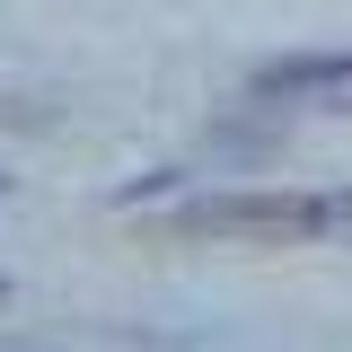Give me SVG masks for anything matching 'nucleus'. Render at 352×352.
I'll return each instance as SVG.
<instances>
[{
	"mask_svg": "<svg viewBox=\"0 0 352 352\" xmlns=\"http://www.w3.org/2000/svg\"><path fill=\"white\" fill-rule=\"evenodd\" d=\"M344 220H352L344 194H203V203H185L194 238H264V247H300Z\"/></svg>",
	"mask_w": 352,
	"mask_h": 352,
	"instance_id": "obj_1",
	"label": "nucleus"
},
{
	"mask_svg": "<svg viewBox=\"0 0 352 352\" xmlns=\"http://www.w3.org/2000/svg\"><path fill=\"white\" fill-rule=\"evenodd\" d=\"M264 106H308V115H352V53H291L256 71Z\"/></svg>",
	"mask_w": 352,
	"mask_h": 352,
	"instance_id": "obj_2",
	"label": "nucleus"
},
{
	"mask_svg": "<svg viewBox=\"0 0 352 352\" xmlns=\"http://www.w3.org/2000/svg\"><path fill=\"white\" fill-rule=\"evenodd\" d=\"M0 352H27V344H0Z\"/></svg>",
	"mask_w": 352,
	"mask_h": 352,
	"instance_id": "obj_3",
	"label": "nucleus"
},
{
	"mask_svg": "<svg viewBox=\"0 0 352 352\" xmlns=\"http://www.w3.org/2000/svg\"><path fill=\"white\" fill-rule=\"evenodd\" d=\"M0 194H9V176H0Z\"/></svg>",
	"mask_w": 352,
	"mask_h": 352,
	"instance_id": "obj_4",
	"label": "nucleus"
},
{
	"mask_svg": "<svg viewBox=\"0 0 352 352\" xmlns=\"http://www.w3.org/2000/svg\"><path fill=\"white\" fill-rule=\"evenodd\" d=\"M0 291H9V282H0Z\"/></svg>",
	"mask_w": 352,
	"mask_h": 352,
	"instance_id": "obj_5",
	"label": "nucleus"
}]
</instances>
